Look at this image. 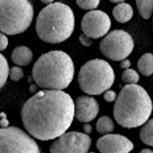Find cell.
<instances>
[{
    "label": "cell",
    "mask_w": 153,
    "mask_h": 153,
    "mask_svg": "<svg viewBox=\"0 0 153 153\" xmlns=\"http://www.w3.org/2000/svg\"><path fill=\"white\" fill-rule=\"evenodd\" d=\"M21 115L24 128L33 138L55 140L71 126L74 101L64 91L43 90L24 103Z\"/></svg>",
    "instance_id": "obj_1"
},
{
    "label": "cell",
    "mask_w": 153,
    "mask_h": 153,
    "mask_svg": "<svg viewBox=\"0 0 153 153\" xmlns=\"http://www.w3.org/2000/svg\"><path fill=\"white\" fill-rule=\"evenodd\" d=\"M74 71V64L67 53L53 50L39 57L32 68V77L42 89L63 91L71 84Z\"/></svg>",
    "instance_id": "obj_2"
},
{
    "label": "cell",
    "mask_w": 153,
    "mask_h": 153,
    "mask_svg": "<svg viewBox=\"0 0 153 153\" xmlns=\"http://www.w3.org/2000/svg\"><path fill=\"white\" fill-rule=\"evenodd\" d=\"M152 112V102L147 91L136 84L126 85L117 96L114 117L125 128L143 126Z\"/></svg>",
    "instance_id": "obj_3"
},
{
    "label": "cell",
    "mask_w": 153,
    "mask_h": 153,
    "mask_svg": "<svg viewBox=\"0 0 153 153\" xmlns=\"http://www.w3.org/2000/svg\"><path fill=\"white\" fill-rule=\"evenodd\" d=\"M75 17L72 8L60 2L47 4L39 13L36 32L39 38L50 44L65 41L74 32Z\"/></svg>",
    "instance_id": "obj_4"
},
{
    "label": "cell",
    "mask_w": 153,
    "mask_h": 153,
    "mask_svg": "<svg viewBox=\"0 0 153 153\" xmlns=\"http://www.w3.org/2000/svg\"><path fill=\"white\" fill-rule=\"evenodd\" d=\"M115 82V72L110 64L96 58L85 63L78 74L80 88L88 95H100L109 90Z\"/></svg>",
    "instance_id": "obj_5"
},
{
    "label": "cell",
    "mask_w": 153,
    "mask_h": 153,
    "mask_svg": "<svg viewBox=\"0 0 153 153\" xmlns=\"http://www.w3.org/2000/svg\"><path fill=\"white\" fill-rule=\"evenodd\" d=\"M34 16L29 0H0V32L16 35L24 32Z\"/></svg>",
    "instance_id": "obj_6"
},
{
    "label": "cell",
    "mask_w": 153,
    "mask_h": 153,
    "mask_svg": "<svg viewBox=\"0 0 153 153\" xmlns=\"http://www.w3.org/2000/svg\"><path fill=\"white\" fill-rule=\"evenodd\" d=\"M134 48L131 34L123 30H115L107 33L100 44L101 53L112 61H121L128 57Z\"/></svg>",
    "instance_id": "obj_7"
},
{
    "label": "cell",
    "mask_w": 153,
    "mask_h": 153,
    "mask_svg": "<svg viewBox=\"0 0 153 153\" xmlns=\"http://www.w3.org/2000/svg\"><path fill=\"white\" fill-rule=\"evenodd\" d=\"M0 153H40L37 143L15 126L0 128Z\"/></svg>",
    "instance_id": "obj_8"
},
{
    "label": "cell",
    "mask_w": 153,
    "mask_h": 153,
    "mask_svg": "<svg viewBox=\"0 0 153 153\" xmlns=\"http://www.w3.org/2000/svg\"><path fill=\"white\" fill-rule=\"evenodd\" d=\"M91 145L89 134L80 132H65L53 142L50 153H88Z\"/></svg>",
    "instance_id": "obj_9"
},
{
    "label": "cell",
    "mask_w": 153,
    "mask_h": 153,
    "mask_svg": "<svg viewBox=\"0 0 153 153\" xmlns=\"http://www.w3.org/2000/svg\"><path fill=\"white\" fill-rule=\"evenodd\" d=\"M82 33L91 39H100L108 33L111 28L109 16L101 10H91L84 14L81 22Z\"/></svg>",
    "instance_id": "obj_10"
},
{
    "label": "cell",
    "mask_w": 153,
    "mask_h": 153,
    "mask_svg": "<svg viewBox=\"0 0 153 153\" xmlns=\"http://www.w3.org/2000/svg\"><path fill=\"white\" fill-rule=\"evenodd\" d=\"M97 148L101 153H130L134 143L124 135L107 134L97 141Z\"/></svg>",
    "instance_id": "obj_11"
},
{
    "label": "cell",
    "mask_w": 153,
    "mask_h": 153,
    "mask_svg": "<svg viewBox=\"0 0 153 153\" xmlns=\"http://www.w3.org/2000/svg\"><path fill=\"white\" fill-rule=\"evenodd\" d=\"M100 112L98 101L90 96H80L74 103V117L82 123H90Z\"/></svg>",
    "instance_id": "obj_12"
},
{
    "label": "cell",
    "mask_w": 153,
    "mask_h": 153,
    "mask_svg": "<svg viewBox=\"0 0 153 153\" xmlns=\"http://www.w3.org/2000/svg\"><path fill=\"white\" fill-rule=\"evenodd\" d=\"M12 61L18 66H26L28 65L32 58V51L25 46H20L15 48L12 52Z\"/></svg>",
    "instance_id": "obj_13"
},
{
    "label": "cell",
    "mask_w": 153,
    "mask_h": 153,
    "mask_svg": "<svg viewBox=\"0 0 153 153\" xmlns=\"http://www.w3.org/2000/svg\"><path fill=\"white\" fill-rule=\"evenodd\" d=\"M114 18L120 23L129 22L134 16V9L131 4L122 2L117 4L113 9Z\"/></svg>",
    "instance_id": "obj_14"
},
{
    "label": "cell",
    "mask_w": 153,
    "mask_h": 153,
    "mask_svg": "<svg viewBox=\"0 0 153 153\" xmlns=\"http://www.w3.org/2000/svg\"><path fill=\"white\" fill-rule=\"evenodd\" d=\"M139 72L144 76H151L153 74V56L152 53L144 54L137 63Z\"/></svg>",
    "instance_id": "obj_15"
},
{
    "label": "cell",
    "mask_w": 153,
    "mask_h": 153,
    "mask_svg": "<svg viewBox=\"0 0 153 153\" xmlns=\"http://www.w3.org/2000/svg\"><path fill=\"white\" fill-rule=\"evenodd\" d=\"M96 129L99 134H110L115 129V125L112 119L108 116H103L97 121Z\"/></svg>",
    "instance_id": "obj_16"
},
{
    "label": "cell",
    "mask_w": 153,
    "mask_h": 153,
    "mask_svg": "<svg viewBox=\"0 0 153 153\" xmlns=\"http://www.w3.org/2000/svg\"><path fill=\"white\" fill-rule=\"evenodd\" d=\"M140 138L143 143L149 146L153 145V120L149 119L140 132Z\"/></svg>",
    "instance_id": "obj_17"
},
{
    "label": "cell",
    "mask_w": 153,
    "mask_h": 153,
    "mask_svg": "<svg viewBox=\"0 0 153 153\" xmlns=\"http://www.w3.org/2000/svg\"><path fill=\"white\" fill-rule=\"evenodd\" d=\"M138 11L143 18L150 19L152 15L153 0H135Z\"/></svg>",
    "instance_id": "obj_18"
},
{
    "label": "cell",
    "mask_w": 153,
    "mask_h": 153,
    "mask_svg": "<svg viewBox=\"0 0 153 153\" xmlns=\"http://www.w3.org/2000/svg\"><path fill=\"white\" fill-rule=\"evenodd\" d=\"M9 74V65L6 58L0 54V88H2L8 78Z\"/></svg>",
    "instance_id": "obj_19"
},
{
    "label": "cell",
    "mask_w": 153,
    "mask_h": 153,
    "mask_svg": "<svg viewBox=\"0 0 153 153\" xmlns=\"http://www.w3.org/2000/svg\"><path fill=\"white\" fill-rule=\"evenodd\" d=\"M122 80L127 84H136L140 80V75L134 69L127 68L122 74Z\"/></svg>",
    "instance_id": "obj_20"
},
{
    "label": "cell",
    "mask_w": 153,
    "mask_h": 153,
    "mask_svg": "<svg viewBox=\"0 0 153 153\" xmlns=\"http://www.w3.org/2000/svg\"><path fill=\"white\" fill-rule=\"evenodd\" d=\"M100 0H76V4L78 6L83 10H94L100 4Z\"/></svg>",
    "instance_id": "obj_21"
},
{
    "label": "cell",
    "mask_w": 153,
    "mask_h": 153,
    "mask_svg": "<svg viewBox=\"0 0 153 153\" xmlns=\"http://www.w3.org/2000/svg\"><path fill=\"white\" fill-rule=\"evenodd\" d=\"M8 76H10V79L12 81L18 82V81H20V80L22 79V77H23V71H22V69L20 66L14 65V66H13L9 70Z\"/></svg>",
    "instance_id": "obj_22"
},
{
    "label": "cell",
    "mask_w": 153,
    "mask_h": 153,
    "mask_svg": "<svg viewBox=\"0 0 153 153\" xmlns=\"http://www.w3.org/2000/svg\"><path fill=\"white\" fill-rule=\"evenodd\" d=\"M117 93L116 91H111V90H108L104 92V100L107 101V102H113L116 100L117 99Z\"/></svg>",
    "instance_id": "obj_23"
},
{
    "label": "cell",
    "mask_w": 153,
    "mask_h": 153,
    "mask_svg": "<svg viewBox=\"0 0 153 153\" xmlns=\"http://www.w3.org/2000/svg\"><path fill=\"white\" fill-rule=\"evenodd\" d=\"M79 40H80V43H81L82 45L85 46V47H91V46L92 45V43H93L92 39H91V38L87 37V36H86V35H84L83 33L80 35V37H79Z\"/></svg>",
    "instance_id": "obj_24"
},
{
    "label": "cell",
    "mask_w": 153,
    "mask_h": 153,
    "mask_svg": "<svg viewBox=\"0 0 153 153\" xmlns=\"http://www.w3.org/2000/svg\"><path fill=\"white\" fill-rule=\"evenodd\" d=\"M8 46V38L3 32H0V51L4 50Z\"/></svg>",
    "instance_id": "obj_25"
},
{
    "label": "cell",
    "mask_w": 153,
    "mask_h": 153,
    "mask_svg": "<svg viewBox=\"0 0 153 153\" xmlns=\"http://www.w3.org/2000/svg\"><path fill=\"white\" fill-rule=\"evenodd\" d=\"M0 126L2 128H5V127L9 126V121L7 119L5 113H4V112L0 113Z\"/></svg>",
    "instance_id": "obj_26"
},
{
    "label": "cell",
    "mask_w": 153,
    "mask_h": 153,
    "mask_svg": "<svg viewBox=\"0 0 153 153\" xmlns=\"http://www.w3.org/2000/svg\"><path fill=\"white\" fill-rule=\"evenodd\" d=\"M131 66V61L127 58H125L123 60H121V63H120V67L122 69H127V68H130Z\"/></svg>",
    "instance_id": "obj_27"
},
{
    "label": "cell",
    "mask_w": 153,
    "mask_h": 153,
    "mask_svg": "<svg viewBox=\"0 0 153 153\" xmlns=\"http://www.w3.org/2000/svg\"><path fill=\"white\" fill-rule=\"evenodd\" d=\"M83 131H84V133H85L86 134H90L91 133V131H92L91 126L89 125V124H85V125L83 126Z\"/></svg>",
    "instance_id": "obj_28"
},
{
    "label": "cell",
    "mask_w": 153,
    "mask_h": 153,
    "mask_svg": "<svg viewBox=\"0 0 153 153\" xmlns=\"http://www.w3.org/2000/svg\"><path fill=\"white\" fill-rule=\"evenodd\" d=\"M43 4H51V3H53L54 2V0H40Z\"/></svg>",
    "instance_id": "obj_29"
},
{
    "label": "cell",
    "mask_w": 153,
    "mask_h": 153,
    "mask_svg": "<svg viewBox=\"0 0 153 153\" xmlns=\"http://www.w3.org/2000/svg\"><path fill=\"white\" fill-rule=\"evenodd\" d=\"M140 153H153V152L152 150H150V149H143V150L141 151Z\"/></svg>",
    "instance_id": "obj_30"
},
{
    "label": "cell",
    "mask_w": 153,
    "mask_h": 153,
    "mask_svg": "<svg viewBox=\"0 0 153 153\" xmlns=\"http://www.w3.org/2000/svg\"><path fill=\"white\" fill-rule=\"evenodd\" d=\"M109 1L112 2V3H115V4H119V3L125 2V0H109Z\"/></svg>",
    "instance_id": "obj_31"
},
{
    "label": "cell",
    "mask_w": 153,
    "mask_h": 153,
    "mask_svg": "<svg viewBox=\"0 0 153 153\" xmlns=\"http://www.w3.org/2000/svg\"><path fill=\"white\" fill-rule=\"evenodd\" d=\"M89 153H95V152H89Z\"/></svg>",
    "instance_id": "obj_32"
}]
</instances>
